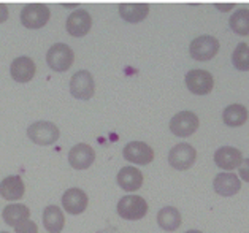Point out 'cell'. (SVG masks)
<instances>
[{
    "label": "cell",
    "mask_w": 249,
    "mask_h": 233,
    "mask_svg": "<svg viewBox=\"0 0 249 233\" xmlns=\"http://www.w3.org/2000/svg\"><path fill=\"white\" fill-rule=\"evenodd\" d=\"M232 64L236 70L249 72V46L246 43H238L232 54Z\"/></svg>",
    "instance_id": "obj_25"
},
{
    "label": "cell",
    "mask_w": 249,
    "mask_h": 233,
    "mask_svg": "<svg viewBox=\"0 0 249 233\" xmlns=\"http://www.w3.org/2000/svg\"><path fill=\"white\" fill-rule=\"evenodd\" d=\"M200 125L198 116L194 111H179L170 121V132L176 137H191Z\"/></svg>",
    "instance_id": "obj_6"
},
{
    "label": "cell",
    "mask_w": 249,
    "mask_h": 233,
    "mask_svg": "<svg viewBox=\"0 0 249 233\" xmlns=\"http://www.w3.org/2000/svg\"><path fill=\"white\" fill-rule=\"evenodd\" d=\"M15 232L16 233H38V227L30 219H27V220H24V222L18 224L15 227Z\"/></svg>",
    "instance_id": "obj_26"
},
{
    "label": "cell",
    "mask_w": 249,
    "mask_h": 233,
    "mask_svg": "<svg viewBox=\"0 0 249 233\" xmlns=\"http://www.w3.org/2000/svg\"><path fill=\"white\" fill-rule=\"evenodd\" d=\"M118 186L125 192H135L143 186V173L137 167H124L118 173Z\"/></svg>",
    "instance_id": "obj_17"
},
{
    "label": "cell",
    "mask_w": 249,
    "mask_h": 233,
    "mask_svg": "<svg viewBox=\"0 0 249 233\" xmlns=\"http://www.w3.org/2000/svg\"><path fill=\"white\" fill-rule=\"evenodd\" d=\"M186 233H203V232H200V230H187Z\"/></svg>",
    "instance_id": "obj_30"
},
{
    "label": "cell",
    "mask_w": 249,
    "mask_h": 233,
    "mask_svg": "<svg viewBox=\"0 0 249 233\" xmlns=\"http://www.w3.org/2000/svg\"><path fill=\"white\" fill-rule=\"evenodd\" d=\"M157 224L162 230L175 232L181 225V213L173 206H165L157 213Z\"/></svg>",
    "instance_id": "obj_21"
},
{
    "label": "cell",
    "mask_w": 249,
    "mask_h": 233,
    "mask_svg": "<svg viewBox=\"0 0 249 233\" xmlns=\"http://www.w3.org/2000/svg\"><path fill=\"white\" fill-rule=\"evenodd\" d=\"M8 19V8L5 3H0V24Z\"/></svg>",
    "instance_id": "obj_28"
},
{
    "label": "cell",
    "mask_w": 249,
    "mask_h": 233,
    "mask_svg": "<svg viewBox=\"0 0 249 233\" xmlns=\"http://www.w3.org/2000/svg\"><path fill=\"white\" fill-rule=\"evenodd\" d=\"M27 137L30 142L40 146L54 144L60 137V132L56 124H53L50 121H37L34 124H30L27 128Z\"/></svg>",
    "instance_id": "obj_1"
},
{
    "label": "cell",
    "mask_w": 249,
    "mask_h": 233,
    "mask_svg": "<svg viewBox=\"0 0 249 233\" xmlns=\"http://www.w3.org/2000/svg\"><path fill=\"white\" fill-rule=\"evenodd\" d=\"M75 60L73 50L65 43H56L46 53V64L54 72H67Z\"/></svg>",
    "instance_id": "obj_3"
},
{
    "label": "cell",
    "mask_w": 249,
    "mask_h": 233,
    "mask_svg": "<svg viewBox=\"0 0 249 233\" xmlns=\"http://www.w3.org/2000/svg\"><path fill=\"white\" fill-rule=\"evenodd\" d=\"M123 156L127 162L137 165H148L154 161V149L143 142H130L123 149Z\"/></svg>",
    "instance_id": "obj_10"
},
{
    "label": "cell",
    "mask_w": 249,
    "mask_h": 233,
    "mask_svg": "<svg viewBox=\"0 0 249 233\" xmlns=\"http://www.w3.org/2000/svg\"><path fill=\"white\" fill-rule=\"evenodd\" d=\"M64 224H65V217H64L62 210H60L59 206L50 205V206L45 208V211H43V225H45L46 232L60 233L64 229Z\"/></svg>",
    "instance_id": "obj_20"
},
{
    "label": "cell",
    "mask_w": 249,
    "mask_h": 233,
    "mask_svg": "<svg viewBox=\"0 0 249 233\" xmlns=\"http://www.w3.org/2000/svg\"><path fill=\"white\" fill-rule=\"evenodd\" d=\"M149 13L148 3H121L119 5V15L125 22H142Z\"/></svg>",
    "instance_id": "obj_19"
},
{
    "label": "cell",
    "mask_w": 249,
    "mask_h": 233,
    "mask_svg": "<svg viewBox=\"0 0 249 233\" xmlns=\"http://www.w3.org/2000/svg\"><path fill=\"white\" fill-rule=\"evenodd\" d=\"M213 187H214V192L221 197H232V195L240 192L241 181L233 173H219L213 181Z\"/></svg>",
    "instance_id": "obj_15"
},
{
    "label": "cell",
    "mask_w": 249,
    "mask_h": 233,
    "mask_svg": "<svg viewBox=\"0 0 249 233\" xmlns=\"http://www.w3.org/2000/svg\"><path fill=\"white\" fill-rule=\"evenodd\" d=\"M24 192H26V186L19 175L7 176L0 182V195L5 200H21Z\"/></svg>",
    "instance_id": "obj_18"
},
{
    "label": "cell",
    "mask_w": 249,
    "mask_h": 233,
    "mask_svg": "<svg viewBox=\"0 0 249 233\" xmlns=\"http://www.w3.org/2000/svg\"><path fill=\"white\" fill-rule=\"evenodd\" d=\"M95 161V151L86 143H78L69 152V163L75 170H86Z\"/></svg>",
    "instance_id": "obj_12"
},
{
    "label": "cell",
    "mask_w": 249,
    "mask_h": 233,
    "mask_svg": "<svg viewBox=\"0 0 249 233\" xmlns=\"http://www.w3.org/2000/svg\"><path fill=\"white\" fill-rule=\"evenodd\" d=\"M51 18V11L45 3H27L21 10V22L27 29L45 27Z\"/></svg>",
    "instance_id": "obj_4"
},
{
    "label": "cell",
    "mask_w": 249,
    "mask_h": 233,
    "mask_svg": "<svg viewBox=\"0 0 249 233\" xmlns=\"http://www.w3.org/2000/svg\"><path fill=\"white\" fill-rule=\"evenodd\" d=\"M89 203V198H88V194L83 191V189H78V187H71V189H67L62 195V208L70 214H81L86 211Z\"/></svg>",
    "instance_id": "obj_11"
},
{
    "label": "cell",
    "mask_w": 249,
    "mask_h": 233,
    "mask_svg": "<svg viewBox=\"0 0 249 233\" xmlns=\"http://www.w3.org/2000/svg\"><path fill=\"white\" fill-rule=\"evenodd\" d=\"M95 92L94 78L88 70L76 72L70 79V94L78 100H89L92 99Z\"/></svg>",
    "instance_id": "obj_8"
},
{
    "label": "cell",
    "mask_w": 249,
    "mask_h": 233,
    "mask_svg": "<svg viewBox=\"0 0 249 233\" xmlns=\"http://www.w3.org/2000/svg\"><path fill=\"white\" fill-rule=\"evenodd\" d=\"M235 7V3H216V8H219L221 11H229Z\"/></svg>",
    "instance_id": "obj_29"
},
{
    "label": "cell",
    "mask_w": 249,
    "mask_h": 233,
    "mask_svg": "<svg viewBox=\"0 0 249 233\" xmlns=\"http://www.w3.org/2000/svg\"><path fill=\"white\" fill-rule=\"evenodd\" d=\"M35 72H37L35 62L27 56L16 57L10 65L11 78L18 83H29L35 76Z\"/></svg>",
    "instance_id": "obj_14"
},
{
    "label": "cell",
    "mask_w": 249,
    "mask_h": 233,
    "mask_svg": "<svg viewBox=\"0 0 249 233\" xmlns=\"http://www.w3.org/2000/svg\"><path fill=\"white\" fill-rule=\"evenodd\" d=\"M146 213L148 203L140 195H125L118 201V214L125 220H140Z\"/></svg>",
    "instance_id": "obj_5"
},
{
    "label": "cell",
    "mask_w": 249,
    "mask_h": 233,
    "mask_svg": "<svg viewBox=\"0 0 249 233\" xmlns=\"http://www.w3.org/2000/svg\"><path fill=\"white\" fill-rule=\"evenodd\" d=\"M214 162L222 170H235L240 168L243 154L240 149L232 148V146H222L214 152Z\"/></svg>",
    "instance_id": "obj_16"
},
{
    "label": "cell",
    "mask_w": 249,
    "mask_h": 233,
    "mask_svg": "<svg viewBox=\"0 0 249 233\" xmlns=\"http://www.w3.org/2000/svg\"><path fill=\"white\" fill-rule=\"evenodd\" d=\"M0 233H8V232H0Z\"/></svg>",
    "instance_id": "obj_31"
},
{
    "label": "cell",
    "mask_w": 249,
    "mask_h": 233,
    "mask_svg": "<svg viewBox=\"0 0 249 233\" xmlns=\"http://www.w3.org/2000/svg\"><path fill=\"white\" fill-rule=\"evenodd\" d=\"M219 40L211 35H200L194 38L189 46V54L194 60L198 62H206L219 53Z\"/></svg>",
    "instance_id": "obj_2"
},
{
    "label": "cell",
    "mask_w": 249,
    "mask_h": 233,
    "mask_svg": "<svg viewBox=\"0 0 249 233\" xmlns=\"http://www.w3.org/2000/svg\"><path fill=\"white\" fill-rule=\"evenodd\" d=\"M2 217L5 220V224L16 227L18 224H21L30 217V210H29V206L22 203H10L3 208Z\"/></svg>",
    "instance_id": "obj_22"
},
{
    "label": "cell",
    "mask_w": 249,
    "mask_h": 233,
    "mask_svg": "<svg viewBox=\"0 0 249 233\" xmlns=\"http://www.w3.org/2000/svg\"><path fill=\"white\" fill-rule=\"evenodd\" d=\"M229 24H230V29H232L236 35H243V36L249 35V10L248 8L236 10L232 15V18H230Z\"/></svg>",
    "instance_id": "obj_24"
},
{
    "label": "cell",
    "mask_w": 249,
    "mask_h": 233,
    "mask_svg": "<svg viewBox=\"0 0 249 233\" xmlns=\"http://www.w3.org/2000/svg\"><path fill=\"white\" fill-rule=\"evenodd\" d=\"M197 159V151L189 143H179L168 152V163L175 170H189Z\"/></svg>",
    "instance_id": "obj_7"
},
{
    "label": "cell",
    "mask_w": 249,
    "mask_h": 233,
    "mask_svg": "<svg viewBox=\"0 0 249 233\" xmlns=\"http://www.w3.org/2000/svg\"><path fill=\"white\" fill-rule=\"evenodd\" d=\"M92 27V18L86 10H75L67 18L65 29L71 36H84Z\"/></svg>",
    "instance_id": "obj_13"
},
{
    "label": "cell",
    "mask_w": 249,
    "mask_h": 233,
    "mask_svg": "<svg viewBox=\"0 0 249 233\" xmlns=\"http://www.w3.org/2000/svg\"><path fill=\"white\" fill-rule=\"evenodd\" d=\"M186 86L192 94L206 95L213 90L214 79H213V75L210 72L196 69L186 73Z\"/></svg>",
    "instance_id": "obj_9"
},
{
    "label": "cell",
    "mask_w": 249,
    "mask_h": 233,
    "mask_svg": "<svg viewBox=\"0 0 249 233\" xmlns=\"http://www.w3.org/2000/svg\"><path fill=\"white\" fill-rule=\"evenodd\" d=\"M248 108L241 103H233L229 105L222 113V121L224 124L229 127H240L248 121Z\"/></svg>",
    "instance_id": "obj_23"
},
{
    "label": "cell",
    "mask_w": 249,
    "mask_h": 233,
    "mask_svg": "<svg viewBox=\"0 0 249 233\" xmlns=\"http://www.w3.org/2000/svg\"><path fill=\"white\" fill-rule=\"evenodd\" d=\"M240 178L245 182H249V159H245L240 165Z\"/></svg>",
    "instance_id": "obj_27"
}]
</instances>
